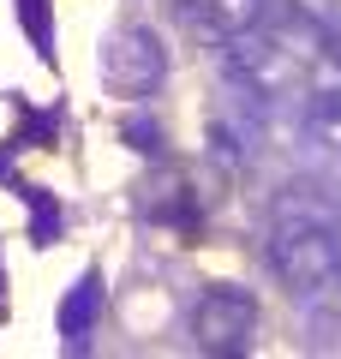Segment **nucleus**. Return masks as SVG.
Masks as SVG:
<instances>
[{"label": "nucleus", "instance_id": "f03ea898", "mask_svg": "<svg viewBox=\"0 0 341 359\" xmlns=\"http://www.w3.org/2000/svg\"><path fill=\"white\" fill-rule=\"evenodd\" d=\"M222 66L227 78L252 96H293L305 90V60L300 48H288L281 36H258V30H240V36L222 42Z\"/></svg>", "mask_w": 341, "mask_h": 359}, {"label": "nucleus", "instance_id": "6e6552de", "mask_svg": "<svg viewBox=\"0 0 341 359\" xmlns=\"http://www.w3.org/2000/svg\"><path fill=\"white\" fill-rule=\"evenodd\" d=\"M329 60L341 66V30H335V36H329Z\"/></svg>", "mask_w": 341, "mask_h": 359}, {"label": "nucleus", "instance_id": "7ed1b4c3", "mask_svg": "<svg viewBox=\"0 0 341 359\" xmlns=\"http://www.w3.org/2000/svg\"><path fill=\"white\" fill-rule=\"evenodd\" d=\"M258 294L240 282H215L198 294V306H192V341L203 347V353H246L258 335Z\"/></svg>", "mask_w": 341, "mask_h": 359}, {"label": "nucleus", "instance_id": "39448f33", "mask_svg": "<svg viewBox=\"0 0 341 359\" xmlns=\"http://www.w3.org/2000/svg\"><path fill=\"white\" fill-rule=\"evenodd\" d=\"M186 13L198 30H210L215 42L240 36V30H258V18H264V0H186Z\"/></svg>", "mask_w": 341, "mask_h": 359}, {"label": "nucleus", "instance_id": "0eeeda50", "mask_svg": "<svg viewBox=\"0 0 341 359\" xmlns=\"http://www.w3.org/2000/svg\"><path fill=\"white\" fill-rule=\"evenodd\" d=\"M329 240H335V282H341V204L329 210Z\"/></svg>", "mask_w": 341, "mask_h": 359}, {"label": "nucleus", "instance_id": "20e7f679", "mask_svg": "<svg viewBox=\"0 0 341 359\" xmlns=\"http://www.w3.org/2000/svg\"><path fill=\"white\" fill-rule=\"evenodd\" d=\"M102 78H108V90L132 96V102H150L156 90H162V78H168L162 36L150 25H120L108 36V48H102Z\"/></svg>", "mask_w": 341, "mask_h": 359}, {"label": "nucleus", "instance_id": "f257e3e1", "mask_svg": "<svg viewBox=\"0 0 341 359\" xmlns=\"http://www.w3.org/2000/svg\"><path fill=\"white\" fill-rule=\"evenodd\" d=\"M264 264L276 269V282L293 294H317L335 282V240H329V204L312 198H281L269 216Z\"/></svg>", "mask_w": 341, "mask_h": 359}, {"label": "nucleus", "instance_id": "423d86ee", "mask_svg": "<svg viewBox=\"0 0 341 359\" xmlns=\"http://www.w3.org/2000/svg\"><path fill=\"white\" fill-rule=\"evenodd\" d=\"M300 138L312 144L317 156L341 162V90H317L312 102H305V114H300Z\"/></svg>", "mask_w": 341, "mask_h": 359}]
</instances>
